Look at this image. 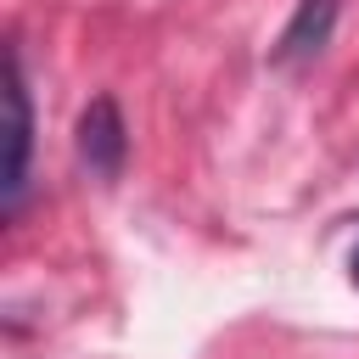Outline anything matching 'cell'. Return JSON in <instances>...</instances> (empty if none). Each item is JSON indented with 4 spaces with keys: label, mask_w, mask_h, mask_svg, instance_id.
I'll use <instances>...</instances> for the list:
<instances>
[{
    "label": "cell",
    "mask_w": 359,
    "mask_h": 359,
    "mask_svg": "<svg viewBox=\"0 0 359 359\" xmlns=\"http://www.w3.org/2000/svg\"><path fill=\"white\" fill-rule=\"evenodd\" d=\"M123 157H129L123 112H118L112 95H95V101L79 112V163H84L101 185H112V180L123 174Z\"/></svg>",
    "instance_id": "1"
},
{
    "label": "cell",
    "mask_w": 359,
    "mask_h": 359,
    "mask_svg": "<svg viewBox=\"0 0 359 359\" xmlns=\"http://www.w3.org/2000/svg\"><path fill=\"white\" fill-rule=\"evenodd\" d=\"M6 112H11V129H6V213H17L22 191H28V157H34V112H28V84H22L17 50H6Z\"/></svg>",
    "instance_id": "2"
},
{
    "label": "cell",
    "mask_w": 359,
    "mask_h": 359,
    "mask_svg": "<svg viewBox=\"0 0 359 359\" xmlns=\"http://www.w3.org/2000/svg\"><path fill=\"white\" fill-rule=\"evenodd\" d=\"M331 22H337V0H297V11H292V22H286V34H280V45H275V62H309V56H320L325 50V39H331Z\"/></svg>",
    "instance_id": "3"
},
{
    "label": "cell",
    "mask_w": 359,
    "mask_h": 359,
    "mask_svg": "<svg viewBox=\"0 0 359 359\" xmlns=\"http://www.w3.org/2000/svg\"><path fill=\"white\" fill-rule=\"evenodd\" d=\"M348 269H353V286H359V247H353V264H348Z\"/></svg>",
    "instance_id": "4"
}]
</instances>
